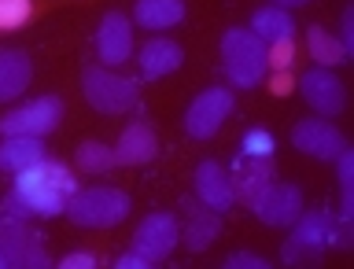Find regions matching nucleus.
<instances>
[{
  "label": "nucleus",
  "instance_id": "1",
  "mask_svg": "<svg viewBox=\"0 0 354 269\" xmlns=\"http://www.w3.org/2000/svg\"><path fill=\"white\" fill-rule=\"evenodd\" d=\"M77 188L71 166L44 159L30 170L15 174V188L4 196L8 218H55L66 210V199Z\"/></svg>",
  "mask_w": 354,
  "mask_h": 269
},
{
  "label": "nucleus",
  "instance_id": "2",
  "mask_svg": "<svg viewBox=\"0 0 354 269\" xmlns=\"http://www.w3.org/2000/svg\"><path fill=\"white\" fill-rule=\"evenodd\" d=\"M325 248H351V221L336 218L328 207H314L295 218V232L284 240L281 259L288 266H306L317 262Z\"/></svg>",
  "mask_w": 354,
  "mask_h": 269
},
{
  "label": "nucleus",
  "instance_id": "3",
  "mask_svg": "<svg viewBox=\"0 0 354 269\" xmlns=\"http://www.w3.org/2000/svg\"><path fill=\"white\" fill-rule=\"evenodd\" d=\"M221 63H225V74L236 89H254L270 74V66H266V41L243 26H232L221 33Z\"/></svg>",
  "mask_w": 354,
  "mask_h": 269
},
{
  "label": "nucleus",
  "instance_id": "4",
  "mask_svg": "<svg viewBox=\"0 0 354 269\" xmlns=\"http://www.w3.org/2000/svg\"><path fill=\"white\" fill-rule=\"evenodd\" d=\"M66 218L82 229H115L118 221L129 218V196L122 188H74L66 199Z\"/></svg>",
  "mask_w": 354,
  "mask_h": 269
},
{
  "label": "nucleus",
  "instance_id": "5",
  "mask_svg": "<svg viewBox=\"0 0 354 269\" xmlns=\"http://www.w3.org/2000/svg\"><path fill=\"white\" fill-rule=\"evenodd\" d=\"M82 93L88 100V107H96L100 115H126L129 107H137V82L111 71L104 63H85Z\"/></svg>",
  "mask_w": 354,
  "mask_h": 269
},
{
  "label": "nucleus",
  "instance_id": "6",
  "mask_svg": "<svg viewBox=\"0 0 354 269\" xmlns=\"http://www.w3.org/2000/svg\"><path fill=\"white\" fill-rule=\"evenodd\" d=\"M63 100L59 96H37L22 107H11L0 118V137H44L59 126Z\"/></svg>",
  "mask_w": 354,
  "mask_h": 269
},
{
  "label": "nucleus",
  "instance_id": "7",
  "mask_svg": "<svg viewBox=\"0 0 354 269\" xmlns=\"http://www.w3.org/2000/svg\"><path fill=\"white\" fill-rule=\"evenodd\" d=\"M0 251L11 269H48V254H44V236L33 232L22 218H8L0 225Z\"/></svg>",
  "mask_w": 354,
  "mask_h": 269
},
{
  "label": "nucleus",
  "instance_id": "8",
  "mask_svg": "<svg viewBox=\"0 0 354 269\" xmlns=\"http://www.w3.org/2000/svg\"><path fill=\"white\" fill-rule=\"evenodd\" d=\"M232 93L229 89H221V85H214V89H203L192 104H188V111H185V133L192 140H207V137H214V133L221 129V122H225L229 115H232Z\"/></svg>",
  "mask_w": 354,
  "mask_h": 269
},
{
  "label": "nucleus",
  "instance_id": "9",
  "mask_svg": "<svg viewBox=\"0 0 354 269\" xmlns=\"http://www.w3.org/2000/svg\"><path fill=\"white\" fill-rule=\"evenodd\" d=\"M177 240H181V229H177L174 214H148L137 229H133L129 248L137 251L140 259H148V266H155V262L170 259V251L177 248Z\"/></svg>",
  "mask_w": 354,
  "mask_h": 269
},
{
  "label": "nucleus",
  "instance_id": "10",
  "mask_svg": "<svg viewBox=\"0 0 354 269\" xmlns=\"http://www.w3.org/2000/svg\"><path fill=\"white\" fill-rule=\"evenodd\" d=\"M254 218L262 225H273V229H288L295 225V218L303 214V192L295 185H284V181H270L259 192V199L251 203Z\"/></svg>",
  "mask_w": 354,
  "mask_h": 269
},
{
  "label": "nucleus",
  "instance_id": "11",
  "mask_svg": "<svg viewBox=\"0 0 354 269\" xmlns=\"http://www.w3.org/2000/svg\"><path fill=\"white\" fill-rule=\"evenodd\" d=\"M292 144L310 159H325V163H336L347 151V137L325 118H299L292 129Z\"/></svg>",
  "mask_w": 354,
  "mask_h": 269
},
{
  "label": "nucleus",
  "instance_id": "12",
  "mask_svg": "<svg viewBox=\"0 0 354 269\" xmlns=\"http://www.w3.org/2000/svg\"><path fill=\"white\" fill-rule=\"evenodd\" d=\"M299 93H303V100L317 111L321 118H336L343 111V104H347V96H343V82L328 71V66H314V71H306L303 77H299Z\"/></svg>",
  "mask_w": 354,
  "mask_h": 269
},
{
  "label": "nucleus",
  "instance_id": "13",
  "mask_svg": "<svg viewBox=\"0 0 354 269\" xmlns=\"http://www.w3.org/2000/svg\"><path fill=\"white\" fill-rule=\"evenodd\" d=\"M96 55L104 66H122L133 55V22L122 11H107L96 30Z\"/></svg>",
  "mask_w": 354,
  "mask_h": 269
},
{
  "label": "nucleus",
  "instance_id": "14",
  "mask_svg": "<svg viewBox=\"0 0 354 269\" xmlns=\"http://www.w3.org/2000/svg\"><path fill=\"white\" fill-rule=\"evenodd\" d=\"M192 181H196V199L203 207L218 210V214H225V210L236 203V196H232V177L221 163H214V159L199 163Z\"/></svg>",
  "mask_w": 354,
  "mask_h": 269
},
{
  "label": "nucleus",
  "instance_id": "15",
  "mask_svg": "<svg viewBox=\"0 0 354 269\" xmlns=\"http://www.w3.org/2000/svg\"><path fill=\"white\" fill-rule=\"evenodd\" d=\"M159 155V140L148 122H129L115 144V163L118 166H144Z\"/></svg>",
  "mask_w": 354,
  "mask_h": 269
},
{
  "label": "nucleus",
  "instance_id": "16",
  "mask_svg": "<svg viewBox=\"0 0 354 269\" xmlns=\"http://www.w3.org/2000/svg\"><path fill=\"white\" fill-rule=\"evenodd\" d=\"M137 63H140V74L148 77V82H159V77L174 74L177 66L185 63V52H181V44L170 41V37H151L137 52Z\"/></svg>",
  "mask_w": 354,
  "mask_h": 269
},
{
  "label": "nucleus",
  "instance_id": "17",
  "mask_svg": "<svg viewBox=\"0 0 354 269\" xmlns=\"http://www.w3.org/2000/svg\"><path fill=\"white\" fill-rule=\"evenodd\" d=\"M270 181H273V159H251V155H240L236 170H232V196L251 207Z\"/></svg>",
  "mask_w": 354,
  "mask_h": 269
},
{
  "label": "nucleus",
  "instance_id": "18",
  "mask_svg": "<svg viewBox=\"0 0 354 269\" xmlns=\"http://www.w3.org/2000/svg\"><path fill=\"white\" fill-rule=\"evenodd\" d=\"M33 82V63L26 52L19 48H4L0 52V104H11L30 89Z\"/></svg>",
  "mask_w": 354,
  "mask_h": 269
},
{
  "label": "nucleus",
  "instance_id": "19",
  "mask_svg": "<svg viewBox=\"0 0 354 269\" xmlns=\"http://www.w3.org/2000/svg\"><path fill=\"white\" fill-rule=\"evenodd\" d=\"M185 210H188V225L181 232L185 248L188 251H207L210 243L218 240V232H221V214L210 210V207H203V203H192V199L185 203Z\"/></svg>",
  "mask_w": 354,
  "mask_h": 269
},
{
  "label": "nucleus",
  "instance_id": "20",
  "mask_svg": "<svg viewBox=\"0 0 354 269\" xmlns=\"http://www.w3.org/2000/svg\"><path fill=\"white\" fill-rule=\"evenodd\" d=\"M44 159L48 155H44L41 137H4L0 140V170H8V174H22Z\"/></svg>",
  "mask_w": 354,
  "mask_h": 269
},
{
  "label": "nucleus",
  "instance_id": "21",
  "mask_svg": "<svg viewBox=\"0 0 354 269\" xmlns=\"http://www.w3.org/2000/svg\"><path fill=\"white\" fill-rule=\"evenodd\" d=\"M133 19L144 30H170L185 19V0H137L133 4Z\"/></svg>",
  "mask_w": 354,
  "mask_h": 269
},
{
  "label": "nucleus",
  "instance_id": "22",
  "mask_svg": "<svg viewBox=\"0 0 354 269\" xmlns=\"http://www.w3.org/2000/svg\"><path fill=\"white\" fill-rule=\"evenodd\" d=\"M248 30H251V33H259L266 44H273V41L295 37V19H292V11H288V8L270 4V8H259V11H254Z\"/></svg>",
  "mask_w": 354,
  "mask_h": 269
},
{
  "label": "nucleus",
  "instance_id": "23",
  "mask_svg": "<svg viewBox=\"0 0 354 269\" xmlns=\"http://www.w3.org/2000/svg\"><path fill=\"white\" fill-rule=\"evenodd\" d=\"M306 48H310V55H314V63L328 66V71L347 59L343 41L336 37V33H328L325 26H310V30H306Z\"/></svg>",
  "mask_w": 354,
  "mask_h": 269
},
{
  "label": "nucleus",
  "instance_id": "24",
  "mask_svg": "<svg viewBox=\"0 0 354 269\" xmlns=\"http://www.w3.org/2000/svg\"><path fill=\"white\" fill-rule=\"evenodd\" d=\"M74 163H77V170H85V174H107V170L118 166L115 148H107V144H100V140H82L77 144Z\"/></svg>",
  "mask_w": 354,
  "mask_h": 269
},
{
  "label": "nucleus",
  "instance_id": "25",
  "mask_svg": "<svg viewBox=\"0 0 354 269\" xmlns=\"http://www.w3.org/2000/svg\"><path fill=\"white\" fill-rule=\"evenodd\" d=\"M336 166H339V188H343V210H339V218L351 221L354 218V151L347 148L336 159Z\"/></svg>",
  "mask_w": 354,
  "mask_h": 269
},
{
  "label": "nucleus",
  "instance_id": "26",
  "mask_svg": "<svg viewBox=\"0 0 354 269\" xmlns=\"http://www.w3.org/2000/svg\"><path fill=\"white\" fill-rule=\"evenodd\" d=\"M33 19V0H0V30H19Z\"/></svg>",
  "mask_w": 354,
  "mask_h": 269
},
{
  "label": "nucleus",
  "instance_id": "27",
  "mask_svg": "<svg viewBox=\"0 0 354 269\" xmlns=\"http://www.w3.org/2000/svg\"><path fill=\"white\" fill-rule=\"evenodd\" d=\"M292 63H295V37L266 44V66L270 71H292Z\"/></svg>",
  "mask_w": 354,
  "mask_h": 269
},
{
  "label": "nucleus",
  "instance_id": "28",
  "mask_svg": "<svg viewBox=\"0 0 354 269\" xmlns=\"http://www.w3.org/2000/svg\"><path fill=\"white\" fill-rule=\"evenodd\" d=\"M240 151L251 155V159H273V137L266 129H248V133H243Z\"/></svg>",
  "mask_w": 354,
  "mask_h": 269
},
{
  "label": "nucleus",
  "instance_id": "29",
  "mask_svg": "<svg viewBox=\"0 0 354 269\" xmlns=\"http://www.w3.org/2000/svg\"><path fill=\"white\" fill-rule=\"evenodd\" d=\"M225 269H270V262L259 259V254H251V251H236L225 259Z\"/></svg>",
  "mask_w": 354,
  "mask_h": 269
},
{
  "label": "nucleus",
  "instance_id": "30",
  "mask_svg": "<svg viewBox=\"0 0 354 269\" xmlns=\"http://www.w3.org/2000/svg\"><path fill=\"white\" fill-rule=\"evenodd\" d=\"M93 266H96V254L88 251H74L66 259H59V269H93Z\"/></svg>",
  "mask_w": 354,
  "mask_h": 269
},
{
  "label": "nucleus",
  "instance_id": "31",
  "mask_svg": "<svg viewBox=\"0 0 354 269\" xmlns=\"http://www.w3.org/2000/svg\"><path fill=\"white\" fill-rule=\"evenodd\" d=\"M266 77H270V93L273 96H288V93H292V74H288V71H270Z\"/></svg>",
  "mask_w": 354,
  "mask_h": 269
},
{
  "label": "nucleus",
  "instance_id": "32",
  "mask_svg": "<svg viewBox=\"0 0 354 269\" xmlns=\"http://www.w3.org/2000/svg\"><path fill=\"white\" fill-rule=\"evenodd\" d=\"M339 41H343V48H347V55L354 52V15H351V8L343 11V33H339Z\"/></svg>",
  "mask_w": 354,
  "mask_h": 269
},
{
  "label": "nucleus",
  "instance_id": "33",
  "mask_svg": "<svg viewBox=\"0 0 354 269\" xmlns=\"http://www.w3.org/2000/svg\"><path fill=\"white\" fill-rule=\"evenodd\" d=\"M115 266H118V269H148V259H140L137 251H129V254H122Z\"/></svg>",
  "mask_w": 354,
  "mask_h": 269
},
{
  "label": "nucleus",
  "instance_id": "34",
  "mask_svg": "<svg viewBox=\"0 0 354 269\" xmlns=\"http://www.w3.org/2000/svg\"><path fill=\"white\" fill-rule=\"evenodd\" d=\"M277 8H303V4H310V0H273Z\"/></svg>",
  "mask_w": 354,
  "mask_h": 269
},
{
  "label": "nucleus",
  "instance_id": "35",
  "mask_svg": "<svg viewBox=\"0 0 354 269\" xmlns=\"http://www.w3.org/2000/svg\"><path fill=\"white\" fill-rule=\"evenodd\" d=\"M0 269H8V259H4V251H0Z\"/></svg>",
  "mask_w": 354,
  "mask_h": 269
}]
</instances>
